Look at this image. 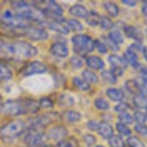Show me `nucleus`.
Wrapping results in <instances>:
<instances>
[{
  "label": "nucleus",
  "mask_w": 147,
  "mask_h": 147,
  "mask_svg": "<svg viewBox=\"0 0 147 147\" xmlns=\"http://www.w3.org/2000/svg\"><path fill=\"white\" fill-rule=\"evenodd\" d=\"M63 119L67 122L74 123L79 121L82 119V115L74 111H67L63 113Z\"/></svg>",
  "instance_id": "6ab92c4d"
},
{
  "label": "nucleus",
  "mask_w": 147,
  "mask_h": 147,
  "mask_svg": "<svg viewBox=\"0 0 147 147\" xmlns=\"http://www.w3.org/2000/svg\"><path fill=\"white\" fill-rule=\"evenodd\" d=\"M35 9L42 13L53 14L55 16H61L63 14L61 7L54 1H35L33 2Z\"/></svg>",
  "instance_id": "39448f33"
},
{
  "label": "nucleus",
  "mask_w": 147,
  "mask_h": 147,
  "mask_svg": "<svg viewBox=\"0 0 147 147\" xmlns=\"http://www.w3.org/2000/svg\"><path fill=\"white\" fill-rule=\"evenodd\" d=\"M94 44H95V47H97L98 52L101 54H105L107 53L108 51V49H107L106 45H105L104 43H102V42L99 41V40H96L94 41Z\"/></svg>",
  "instance_id": "a19ab883"
},
{
  "label": "nucleus",
  "mask_w": 147,
  "mask_h": 147,
  "mask_svg": "<svg viewBox=\"0 0 147 147\" xmlns=\"http://www.w3.org/2000/svg\"><path fill=\"white\" fill-rule=\"evenodd\" d=\"M146 35H147V29H146Z\"/></svg>",
  "instance_id": "4d7b16f0"
},
{
  "label": "nucleus",
  "mask_w": 147,
  "mask_h": 147,
  "mask_svg": "<svg viewBox=\"0 0 147 147\" xmlns=\"http://www.w3.org/2000/svg\"><path fill=\"white\" fill-rule=\"evenodd\" d=\"M96 147H104L103 146H97Z\"/></svg>",
  "instance_id": "5fc2aeb1"
},
{
  "label": "nucleus",
  "mask_w": 147,
  "mask_h": 147,
  "mask_svg": "<svg viewBox=\"0 0 147 147\" xmlns=\"http://www.w3.org/2000/svg\"><path fill=\"white\" fill-rule=\"evenodd\" d=\"M46 140V135L42 129H30L24 138V143L30 147L40 146Z\"/></svg>",
  "instance_id": "423d86ee"
},
{
  "label": "nucleus",
  "mask_w": 147,
  "mask_h": 147,
  "mask_svg": "<svg viewBox=\"0 0 147 147\" xmlns=\"http://www.w3.org/2000/svg\"><path fill=\"white\" fill-rule=\"evenodd\" d=\"M24 35L33 40L38 41V40H46L48 37V34L45 30L38 27H35L29 26L27 27L24 32Z\"/></svg>",
  "instance_id": "6e6552de"
},
{
  "label": "nucleus",
  "mask_w": 147,
  "mask_h": 147,
  "mask_svg": "<svg viewBox=\"0 0 147 147\" xmlns=\"http://www.w3.org/2000/svg\"><path fill=\"white\" fill-rule=\"evenodd\" d=\"M134 119H135V121L138 123V124L144 125L147 119L146 114L143 113L141 111H135L134 113Z\"/></svg>",
  "instance_id": "e433bc0d"
},
{
  "label": "nucleus",
  "mask_w": 147,
  "mask_h": 147,
  "mask_svg": "<svg viewBox=\"0 0 147 147\" xmlns=\"http://www.w3.org/2000/svg\"><path fill=\"white\" fill-rule=\"evenodd\" d=\"M109 38L112 40L115 44H121L123 42V37L121 33L118 31H112L109 34Z\"/></svg>",
  "instance_id": "c756f323"
},
{
  "label": "nucleus",
  "mask_w": 147,
  "mask_h": 147,
  "mask_svg": "<svg viewBox=\"0 0 147 147\" xmlns=\"http://www.w3.org/2000/svg\"><path fill=\"white\" fill-rule=\"evenodd\" d=\"M106 94L110 99L114 101H120L124 98L123 92L117 88H109L107 90Z\"/></svg>",
  "instance_id": "aec40b11"
},
{
  "label": "nucleus",
  "mask_w": 147,
  "mask_h": 147,
  "mask_svg": "<svg viewBox=\"0 0 147 147\" xmlns=\"http://www.w3.org/2000/svg\"><path fill=\"white\" fill-rule=\"evenodd\" d=\"M116 129L120 134L123 135V136H129L131 134V129L127 127L125 124H122L121 123H117Z\"/></svg>",
  "instance_id": "c9c22d12"
},
{
  "label": "nucleus",
  "mask_w": 147,
  "mask_h": 147,
  "mask_svg": "<svg viewBox=\"0 0 147 147\" xmlns=\"http://www.w3.org/2000/svg\"><path fill=\"white\" fill-rule=\"evenodd\" d=\"M142 13L144 14L145 16H146L147 17V4H146V5H144L142 7Z\"/></svg>",
  "instance_id": "8fccbe9b"
},
{
  "label": "nucleus",
  "mask_w": 147,
  "mask_h": 147,
  "mask_svg": "<svg viewBox=\"0 0 147 147\" xmlns=\"http://www.w3.org/2000/svg\"><path fill=\"white\" fill-rule=\"evenodd\" d=\"M67 130L61 126H56L49 131L48 136L53 140H61L67 135Z\"/></svg>",
  "instance_id": "ddd939ff"
},
{
  "label": "nucleus",
  "mask_w": 147,
  "mask_h": 147,
  "mask_svg": "<svg viewBox=\"0 0 147 147\" xmlns=\"http://www.w3.org/2000/svg\"><path fill=\"white\" fill-rule=\"evenodd\" d=\"M104 40H105V44L108 45V47L109 48H110L112 50H119V47L118 46V45L115 44L114 42H112V40L110 38H106V37H104Z\"/></svg>",
  "instance_id": "c03bdc74"
},
{
  "label": "nucleus",
  "mask_w": 147,
  "mask_h": 147,
  "mask_svg": "<svg viewBox=\"0 0 147 147\" xmlns=\"http://www.w3.org/2000/svg\"><path fill=\"white\" fill-rule=\"evenodd\" d=\"M56 147H73V146L69 142L61 140L58 143Z\"/></svg>",
  "instance_id": "de8ad7c7"
},
{
  "label": "nucleus",
  "mask_w": 147,
  "mask_h": 147,
  "mask_svg": "<svg viewBox=\"0 0 147 147\" xmlns=\"http://www.w3.org/2000/svg\"><path fill=\"white\" fill-rule=\"evenodd\" d=\"M83 140L88 146H92V145L96 143V138L95 137V136L89 134H86L84 135Z\"/></svg>",
  "instance_id": "ea45409f"
},
{
  "label": "nucleus",
  "mask_w": 147,
  "mask_h": 147,
  "mask_svg": "<svg viewBox=\"0 0 147 147\" xmlns=\"http://www.w3.org/2000/svg\"><path fill=\"white\" fill-rule=\"evenodd\" d=\"M143 53H144V57L147 60V47H144L143 48Z\"/></svg>",
  "instance_id": "3c124183"
},
{
  "label": "nucleus",
  "mask_w": 147,
  "mask_h": 147,
  "mask_svg": "<svg viewBox=\"0 0 147 147\" xmlns=\"http://www.w3.org/2000/svg\"><path fill=\"white\" fill-rule=\"evenodd\" d=\"M103 7L107 12L112 17H116L119 12L118 6L113 2H105L103 4Z\"/></svg>",
  "instance_id": "393cba45"
},
{
  "label": "nucleus",
  "mask_w": 147,
  "mask_h": 147,
  "mask_svg": "<svg viewBox=\"0 0 147 147\" xmlns=\"http://www.w3.org/2000/svg\"><path fill=\"white\" fill-rule=\"evenodd\" d=\"M47 70V66L44 63L39 61H34L29 63L22 69L23 76H30L35 74L43 73Z\"/></svg>",
  "instance_id": "0eeeda50"
},
{
  "label": "nucleus",
  "mask_w": 147,
  "mask_h": 147,
  "mask_svg": "<svg viewBox=\"0 0 147 147\" xmlns=\"http://www.w3.org/2000/svg\"><path fill=\"white\" fill-rule=\"evenodd\" d=\"M12 78V72L0 60V82L7 81Z\"/></svg>",
  "instance_id": "a211bd4d"
},
{
  "label": "nucleus",
  "mask_w": 147,
  "mask_h": 147,
  "mask_svg": "<svg viewBox=\"0 0 147 147\" xmlns=\"http://www.w3.org/2000/svg\"><path fill=\"white\" fill-rule=\"evenodd\" d=\"M69 12L71 15L81 17V18H86L89 14L87 9L81 4H76V5L72 6L69 9Z\"/></svg>",
  "instance_id": "2eb2a0df"
},
{
  "label": "nucleus",
  "mask_w": 147,
  "mask_h": 147,
  "mask_svg": "<svg viewBox=\"0 0 147 147\" xmlns=\"http://www.w3.org/2000/svg\"><path fill=\"white\" fill-rule=\"evenodd\" d=\"M108 61L112 66V70H120L123 71L127 67V63L124 58L116 55H111L108 57Z\"/></svg>",
  "instance_id": "9b49d317"
},
{
  "label": "nucleus",
  "mask_w": 147,
  "mask_h": 147,
  "mask_svg": "<svg viewBox=\"0 0 147 147\" xmlns=\"http://www.w3.org/2000/svg\"><path fill=\"white\" fill-rule=\"evenodd\" d=\"M127 142L130 147H145L143 142L135 136L129 137L127 140Z\"/></svg>",
  "instance_id": "f704fd0d"
},
{
  "label": "nucleus",
  "mask_w": 147,
  "mask_h": 147,
  "mask_svg": "<svg viewBox=\"0 0 147 147\" xmlns=\"http://www.w3.org/2000/svg\"><path fill=\"white\" fill-rule=\"evenodd\" d=\"M129 106L128 103H120L118 105H117L115 107V111L120 112V113H123V112H126L127 109H128Z\"/></svg>",
  "instance_id": "a18cd8bd"
},
{
  "label": "nucleus",
  "mask_w": 147,
  "mask_h": 147,
  "mask_svg": "<svg viewBox=\"0 0 147 147\" xmlns=\"http://www.w3.org/2000/svg\"><path fill=\"white\" fill-rule=\"evenodd\" d=\"M102 77L104 80L110 84H115L117 82V77L111 71L104 70L102 73Z\"/></svg>",
  "instance_id": "c85d7f7f"
},
{
  "label": "nucleus",
  "mask_w": 147,
  "mask_h": 147,
  "mask_svg": "<svg viewBox=\"0 0 147 147\" xmlns=\"http://www.w3.org/2000/svg\"><path fill=\"white\" fill-rule=\"evenodd\" d=\"M134 105L139 109H147V98L144 96L139 93V94L135 95L133 99Z\"/></svg>",
  "instance_id": "b1692460"
},
{
  "label": "nucleus",
  "mask_w": 147,
  "mask_h": 147,
  "mask_svg": "<svg viewBox=\"0 0 147 147\" xmlns=\"http://www.w3.org/2000/svg\"><path fill=\"white\" fill-rule=\"evenodd\" d=\"M43 147H55V146H52V145H45V146H43Z\"/></svg>",
  "instance_id": "864d4df0"
},
{
  "label": "nucleus",
  "mask_w": 147,
  "mask_h": 147,
  "mask_svg": "<svg viewBox=\"0 0 147 147\" xmlns=\"http://www.w3.org/2000/svg\"><path fill=\"white\" fill-rule=\"evenodd\" d=\"M109 144L111 147H124V142L122 138L118 135H112L109 139Z\"/></svg>",
  "instance_id": "bb28decb"
},
{
  "label": "nucleus",
  "mask_w": 147,
  "mask_h": 147,
  "mask_svg": "<svg viewBox=\"0 0 147 147\" xmlns=\"http://www.w3.org/2000/svg\"><path fill=\"white\" fill-rule=\"evenodd\" d=\"M100 18L99 14L95 11H91L89 12L87 17H86V22L88 24L91 26H97L99 24Z\"/></svg>",
  "instance_id": "5701e85b"
},
{
  "label": "nucleus",
  "mask_w": 147,
  "mask_h": 147,
  "mask_svg": "<svg viewBox=\"0 0 147 147\" xmlns=\"http://www.w3.org/2000/svg\"><path fill=\"white\" fill-rule=\"evenodd\" d=\"M72 43L74 45V50L75 53L81 56L92 53L95 49L94 41L86 34H76L72 37Z\"/></svg>",
  "instance_id": "20e7f679"
},
{
  "label": "nucleus",
  "mask_w": 147,
  "mask_h": 147,
  "mask_svg": "<svg viewBox=\"0 0 147 147\" xmlns=\"http://www.w3.org/2000/svg\"><path fill=\"white\" fill-rule=\"evenodd\" d=\"M125 88L131 93L134 95L139 94L141 90V86L138 84V82L133 80H128L125 83Z\"/></svg>",
  "instance_id": "4be33fe9"
},
{
  "label": "nucleus",
  "mask_w": 147,
  "mask_h": 147,
  "mask_svg": "<svg viewBox=\"0 0 147 147\" xmlns=\"http://www.w3.org/2000/svg\"><path fill=\"white\" fill-rule=\"evenodd\" d=\"M67 24L70 29H71L73 31L79 32L82 30L83 29V26L82 24L79 22V21L74 19H70V20H67Z\"/></svg>",
  "instance_id": "7c9ffc66"
},
{
  "label": "nucleus",
  "mask_w": 147,
  "mask_h": 147,
  "mask_svg": "<svg viewBox=\"0 0 147 147\" xmlns=\"http://www.w3.org/2000/svg\"><path fill=\"white\" fill-rule=\"evenodd\" d=\"M39 105H40V106L45 108V109H49V108L53 107V103L51 99H50L49 98L43 97L39 100Z\"/></svg>",
  "instance_id": "58836bf2"
},
{
  "label": "nucleus",
  "mask_w": 147,
  "mask_h": 147,
  "mask_svg": "<svg viewBox=\"0 0 147 147\" xmlns=\"http://www.w3.org/2000/svg\"><path fill=\"white\" fill-rule=\"evenodd\" d=\"M25 125L21 120H13L0 127V138L4 142H10L20 136L24 132Z\"/></svg>",
  "instance_id": "7ed1b4c3"
},
{
  "label": "nucleus",
  "mask_w": 147,
  "mask_h": 147,
  "mask_svg": "<svg viewBox=\"0 0 147 147\" xmlns=\"http://www.w3.org/2000/svg\"><path fill=\"white\" fill-rule=\"evenodd\" d=\"M59 100H60V103H61L63 106H72L74 102L73 98L67 95H62L59 98Z\"/></svg>",
  "instance_id": "4c0bfd02"
},
{
  "label": "nucleus",
  "mask_w": 147,
  "mask_h": 147,
  "mask_svg": "<svg viewBox=\"0 0 147 147\" xmlns=\"http://www.w3.org/2000/svg\"><path fill=\"white\" fill-rule=\"evenodd\" d=\"M122 2L129 7H134L137 3L136 1H134V0H125V1H122Z\"/></svg>",
  "instance_id": "09e8293b"
},
{
  "label": "nucleus",
  "mask_w": 147,
  "mask_h": 147,
  "mask_svg": "<svg viewBox=\"0 0 147 147\" xmlns=\"http://www.w3.org/2000/svg\"><path fill=\"white\" fill-rule=\"evenodd\" d=\"M70 63L72 67H75V68H80L82 66V61L81 60V59L76 57H72L70 60Z\"/></svg>",
  "instance_id": "37998d69"
},
{
  "label": "nucleus",
  "mask_w": 147,
  "mask_h": 147,
  "mask_svg": "<svg viewBox=\"0 0 147 147\" xmlns=\"http://www.w3.org/2000/svg\"><path fill=\"white\" fill-rule=\"evenodd\" d=\"M97 131L103 139H110L113 135V129L106 121H101L99 123Z\"/></svg>",
  "instance_id": "f8f14e48"
},
{
  "label": "nucleus",
  "mask_w": 147,
  "mask_h": 147,
  "mask_svg": "<svg viewBox=\"0 0 147 147\" xmlns=\"http://www.w3.org/2000/svg\"><path fill=\"white\" fill-rule=\"evenodd\" d=\"M48 27L53 31L56 32L60 33L61 34H67L69 33V29L63 25V24L58 22H50L48 24Z\"/></svg>",
  "instance_id": "412c9836"
},
{
  "label": "nucleus",
  "mask_w": 147,
  "mask_h": 147,
  "mask_svg": "<svg viewBox=\"0 0 147 147\" xmlns=\"http://www.w3.org/2000/svg\"><path fill=\"white\" fill-rule=\"evenodd\" d=\"M2 105H3V103H2V101H1V98H0V113H1V109H2Z\"/></svg>",
  "instance_id": "603ef678"
},
{
  "label": "nucleus",
  "mask_w": 147,
  "mask_h": 147,
  "mask_svg": "<svg viewBox=\"0 0 147 147\" xmlns=\"http://www.w3.org/2000/svg\"><path fill=\"white\" fill-rule=\"evenodd\" d=\"M95 106L99 110H107L110 107V105L108 103V101L105 100V99L101 98L95 99Z\"/></svg>",
  "instance_id": "72a5a7b5"
},
{
  "label": "nucleus",
  "mask_w": 147,
  "mask_h": 147,
  "mask_svg": "<svg viewBox=\"0 0 147 147\" xmlns=\"http://www.w3.org/2000/svg\"><path fill=\"white\" fill-rule=\"evenodd\" d=\"M37 50L24 41L7 42L0 40V58L9 60H21L31 58L37 55Z\"/></svg>",
  "instance_id": "f257e3e1"
},
{
  "label": "nucleus",
  "mask_w": 147,
  "mask_h": 147,
  "mask_svg": "<svg viewBox=\"0 0 147 147\" xmlns=\"http://www.w3.org/2000/svg\"><path fill=\"white\" fill-rule=\"evenodd\" d=\"M82 76L84 80H86L88 83H97L98 82L97 76L90 70H84L82 72Z\"/></svg>",
  "instance_id": "cd10ccee"
},
{
  "label": "nucleus",
  "mask_w": 147,
  "mask_h": 147,
  "mask_svg": "<svg viewBox=\"0 0 147 147\" xmlns=\"http://www.w3.org/2000/svg\"><path fill=\"white\" fill-rule=\"evenodd\" d=\"M86 65L90 68L95 69V70H100L105 67L104 61L97 56H91L89 57L86 60Z\"/></svg>",
  "instance_id": "4468645a"
},
{
  "label": "nucleus",
  "mask_w": 147,
  "mask_h": 147,
  "mask_svg": "<svg viewBox=\"0 0 147 147\" xmlns=\"http://www.w3.org/2000/svg\"><path fill=\"white\" fill-rule=\"evenodd\" d=\"M101 27L104 30H110V29L112 28L114 24L112 22V20L108 17L103 16L100 18V22H99Z\"/></svg>",
  "instance_id": "473e14b6"
},
{
  "label": "nucleus",
  "mask_w": 147,
  "mask_h": 147,
  "mask_svg": "<svg viewBox=\"0 0 147 147\" xmlns=\"http://www.w3.org/2000/svg\"><path fill=\"white\" fill-rule=\"evenodd\" d=\"M124 32L125 35L129 38H132L136 41H141L142 40V35L141 32L135 27L131 25H127L124 27Z\"/></svg>",
  "instance_id": "f3484780"
},
{
  "label": "nucleus",
  "mask_w": 147,
  "mask_h": 147,
  "mask_svg": "<svg viewBox=\"0 0 147 147\" xmlns=\"http://www.w3.org/2000/svg\"><path fill=\"white\" fill-rule=\"evenodd\" d=\"M50 51L53 55L60 57H65L69 55V49L66 45L59 42L52 45Z\"/></svg>",
  "instance_id": "9d476101"
},
{
  "label": "nucleus",
  "mask_w": 147,
  "mask_h": 147,
  "mask_svg": "<svg viewBox=\"0 0 147 147\" xmlns=\"http://www.w3.org/2000/svg\"><path fill=\"white\" fill-rule=\"evenodd\" d=\"M146 119H147V111H146Z\"/></svg>",
  "instance_id": "6e6d98bb"
},
{
  "label": "nucleus",
  "mask_w": 147,
  "mask_h": 147,
  "mask_svg": "<svg viewBox=\"0 0 147 147\" xmlns=\"http://www.w3.org/2000/svg\"><path fill=\"white\" fill-rule=\"evenodd\" d=\"M39 102L31 98L8 100L3 103L1 113L5 116H17L39 110Z\"/></svg>",
  "instance_id": "f03ea898"
},
{
  "label": "nucleus",
  "mask_w": 147,
  "mask_h": 147,
  "mask_svg": "<svg viewBox=\"0 0 147 147\" xmlns=\"http://www.w3.org/2000/svg\"><path fill=\"white\" fill-rule=\"evenodd\" d=\"M53 120V116L52 113H50V115L44 114L43 116H37L34 119H32V121H30V129H42L43 127L51 123Z\"/></svg>",
  "instance_id": "1a4fd4ad"
},
{
  "label": "nucleus",
  "mask_w": 147,
  "mask_h": 147,
  "mask_svg": "<svg viewBox=\"0 0 147 147\" xmlns=\"http://www.w3.org/2000/svg\"><path fill=\"white\" fill-rule=\"evenodd\" d=\"M135 130L137 133L142 136H145L147 134V127L145 125L136 124L135 126Z\"/></svg>",
  "instance_id": "79ce46f5"
},
{
  "label": "nucleus",
  "mask_w": 147,
  "mask_h": 147,
  "mask_svg": "<svg viewBox=\"0 0 147 147\" xmlns=\"http://www.w3.org/2000/svg\"><path fill=\"white\" fill-rule=\"evenodd\" d=\"M73 83L77 88L80 89L82 90H88L90 88V85L86 80H82L79 78L76 77L73 78Z\"/></svg>",
  "instance_id": "a878e982"
},
{
  "label": "nucleus",
  "mask_w": 147,
  "mask_h": 147,
  "mask_svg": "<svg viewBox=\"0 0 147 147\" xmlns=\"http://www.w3.org/2000/svg\"><path fill=\"white\" fill-rule=\"evenodd\" d=\"M98 126H99V123H96V122L94 121H89V123H87L88 129H90V130L92 131L97 130Z\"/></svg>",
  "instance_id": "49530a36"
},
{
  "label": "nucleus",
  "mask_w": 147,
  "mask_h": 147,
  "mask_svg": "<svg viewBox=\"0 0 147 147\" xmlns=\"http://www.w3.org/2000/svg\"><path fill=\"white\" fill-rule=\"evenodd\" d=\"M124 60L127 63H129L133 67H136L139 64L138 62V55L137 53L133 50L128 48L124 53Z\"/></svg>",
  "instance_id": "dca6fc26"
},
{
  "label": "nucleus",
  "mask_w": 147,
  "mask_h": 147,
  "mask_svg": "<svg viewBox=\"0 0 147 147\" xmlns=\"http://www.w3.org/2000/svg\"><path fill=\"white\" fill-rule=\"evenodd\" d=\"M118 119L120 120V123L122 124H131L133 123V117L128 113V112H123L120 113L118 116Z\"/></svg>",
  "instance_id": "2f4dec72"
}]
</instances>
